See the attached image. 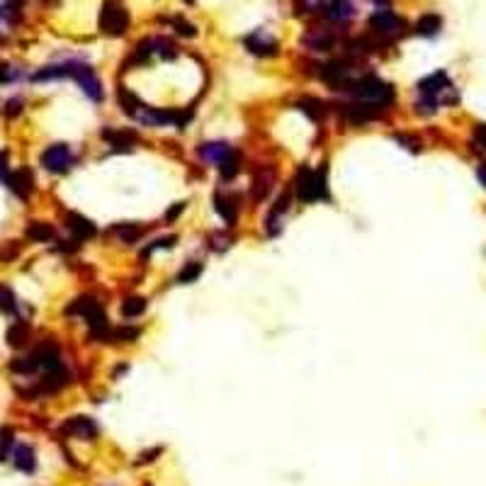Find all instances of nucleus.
<instances>
[{
    "instance_id": "obj_1",
    "label": "nucleus",
    "mask_w": 486,
    "mask_h": 486,
    "mask_svg": "<svg viewBox=\"0 0 486 486\" xmlns=\"http://www.w3.org/2000/svg\"><path fill=\"white\" fill-rule=\"evenodd\" d=\"M341 90L351 92V95L358 97L360 102H372V105L387 107L391 100H394V90H391L389 83L379 78H360V80H348Z\"/></svg>"
},
{
    "instance_id": "obj_2",
    "label": "nucleus",
    "mask_w": 486,
    "mask_h": 486,
    "mask_svg": "<svg viewBox=\"0 0 486 486\" xmlns=\"http://www.w3.org/2000/svg\"><path fill=\"white\" fill-rule=\"evenodd\" d=\"M297 198L302 202L329 200V188H326V166L309 171L302 168L297 173Z\"/></svg>"
},
{
    "instance_id": "obj_3",
    "label": "nucleus",
    "mask_w": 486,
    "mask_h": 486,
    "mask_svg": "<svg viewBox=\"0 0 486 486\" xmlns=\"http://www.w3.org/2000/svg\"><path fill=\"white\" fill-rule=\"evenodd\" d=\"M73 154L66 144H54L42 154V166L47 168L49 173H66L71 166H73Z\"/></svg>"
},
{
    "instance_id": "obj_4",
    "label": "nucleus",
    "mask_w": 486,
    "mask_h": 486,
    "mask_svg": "<svg viewBox=\"0 0 486 486\" xmlns=\"http://www.w3.org/2000/svg\"><path fill=\"white\" fill-rule=\"evenodd\" d=\"M127 25H129L127 10L117 8V5H112V3H107L105 10H102V15H100V30L105 32V35L119 37V35H124Z\"/></svg>"
},
{
    "instance_id": "obj_5",
    "label": "nucleus",
    "mask_w": 486,
    "mask_h": 486,
    "mask_svg": "<svg viewBox=\"0 0 486 486\" xmlns=\"http://www.w3.org/2000/svg\"><path fill=\"white\" fill-rule=\"evenodd\" d=\"M63 433L71 435V438L92 440L97 435V425H95V420H90L88 416H75L63 423Z\"/></svg>"
},
{
    "instance_id": "obj_6",
    "label": "nucleus",
    "mask_w": 486,
    "mask_h": 486,
    "mask_svg": "<svg viewBox=\"0 0 486 486\" xmlns=\"http://www.w3.org/2000/svg\"><path fill=\"white\" fill-rule=\"evenodd\" d=\"M370 27L382 37H394L399 35V30H401V23H399V18L391 10H377L372 15V20H370Z\"/></svg>"
},
{
    "instance_id": "obj_7",
    "label": "nucleus",
    "mask_w": 486,
    "mask_h": 486,
    "mask_svg": "<svg viewBox=\"0 0 486 486\" xmlns=\"http://www.w3.org/2000/svg\"><path fill=\"white\" fill-rule=\"evenodd\" d=\"M73 80H78V85L83 88V92L90 97V100H95V102L102 100V83L95 78V73L90 71V66H83V63H80V68H78V73H75Z\"/></svg>"
},
{
    "instance_id": "obj_8",
    "label": "nucleus",
    "mask_w": 486,
    "mask_h": 486,
    "mask_svg": "<svg viewBox=\"0 0 486 486\" xmlns=\"http://www.w3.org/2000/svg\"><path fill=\"white\" fill-rule=\"evenodd\" d=\"M245 47H248L253 54H258V56H272V54H277V42L272 40L270 35H265L263 30H258L250 37H245Z\"/></svg>"
},
{
    "instance_id": "obj_9",
    "label": "nucleus",
    "mask_w": 486,
    "mask_h": 486,
    "mask_svg": "<svg viewBox=\"0 0 486 486\" xmlns=\"http://www.w3.org/2000/svg\"><path fill=\"white\" fill-rule=\"evenodd\" d=\"M8 188L13 190L18 198H23L27 200L30 198V193H32V188H35V178H32V173L27 171V168H20V171H15L13 176H8Z\"/></svg>"
},
{
    "instance_id": "obj_10",
    "label": "nucleus",
    "mask_w": 486,
    "mask_h": 486,
    "mask_svg": "<svg viewBox=\"0 0 486 486\" xmlns=\"http://www.w3.org/2000/svg\"><path fill=\"white\" fill-rule=\"evenodd\" d=\"M379 112H382L379 105H372V102H360L358 100L355 105H348L346 117L351 119L353 124H367V122H372V119Z\"/></svg>"
},
{
    "instance_id": "obj_11",
    "label": "nucleus",
    "mask_w": 486,
    "mask_h": 486,
    "mask_svg": "<svg viewBox=\"0 0 486 486\" xmlns=\"http://www.w3.org/2000/svg\"><path fill=\"white\" fill-rule=\"evenodd\" d=\"M231 154H233V149L226 144V141H207V144L200 146V158H202V161L217 163V166H219L221 161H226Z\"/></svg>"
},
{
    "instance_id": "obj_12",
    "label": "nucleus",
    "mask_w": 486,
    "mask_h": 486,
    "mask_svg": "<svg viewBox=\"0 0 486 486\" xmlns=\"http://www.w3.org/2000/svg\"><path fill=\"white\" fill-rule=\"evenodd\" d=\"M66 226L75 238H90V236H95V231H97L95 224H92L90 219H85V217H80V214H68Z\"/></svg>"
},
{
    "instance_id": "obj_13",
    "label": "nucleus",
    "mask_w": 486,
    "mask_h": 486,
    "mask_svg": "<svg viewBox=\"0 0 486 486\" xmlns=\"http://www.w3.org/2000/svg\"><path fill=\"white\" fill-rule=\"evenodd\" d=\"M13 462H15V467L20 469V472H35V467H37V457H35V450H32L30 445H20L18 450H15V455H13Z\"/></svg>"
},
{
    "instance_id": "obj_14",
    "label": "nucleus",
    "mask_w": 486,
    "mask_h": 486,
    "mask_svg": "<svg viewBox=\"0 0 486 486\" xmlns=\"http://www.w3.org/2000/svg\"><path fill=\"white\" fill-rule=\"evenodd\" d=\"M326 15H329L331 20H351L353 15H355V8H353V3L351 0H333V3L326 8Z\"/></svg>"
},
{
    "instance_id": "obj_15",
    "label": "nucleus",
    "mask_w": 486,
    "mask_h": 486,
    "mask_svg": "<svg viewBox=\"0 0 486 486\" xmlns=\"http://www.w3.org/2000/svg\"><path fill=\"white\" fill-rule=\"evenodd\" d=\"M102 136H105V139L114 146V151H129L132 149V144L136 141L134 132H105Z\"/></svg>"
},
{
    "instance_id": "obj_16",
    "label": "nucleus",
    "mask_w": 486,
    "mask_h": 486,
    "mask_svg": "<svg viewBox=\"0 0 486 486\" xmlns=\"http://www.w3.org/2000/svg\"><path fill=\"white\" fill-rule=\"evenodd\" d=\"M214 205H217V212L221 214L224 221H226V224L236 221V200H233V198H224V195H217Z\"/></svg>"
},
{
    "instance_id": "obj_17",
    "label": "nucleus",
    "mask_w": 486,
    "mask_h": 486,
    "mask_svg": "<svg viewBox=\"0 0 486 486\" xmlns=\"http://www.w3.org/2000/svg\"><path fill=\"white\" fill-rule=\"evenodd\" d=\"M27 236L37 243H44V241H51L54 238V229L44 221H32L30 226H27Z\"/></svg>"
},
{
    "instance_id": "obj_18",
    "label": "nucleus",
    "mask_w": 486,
    "mask_h": 486,
    "mask_svg": "<svg viewBox=\"0 0 486 486\" xmlns=\"http://www.w3.org/2000/svg\"><path fill=\"white\" fill-rule=\"evenodd\" d=\"M10 370L20 375H30V372H35V370H40V358H37V353L27 355V358H18L10 363Z\"/></svg>"
},
{
    "instance_id": "obj_19",
    "label": "nucleus",
    "mask_w": 486,
    "mask_h": 486,
    "mask_svg": "<svg viewBox=\"0 0 486 486\" xmlns=\"http://www.w3.org/2000/svg\"><path fill=\"white\" fill-rule=\"evenodd\" d=\"M440 27H442V20L438 15H423V18L418 20L416 30H418V35H423V37H433Z\"/></svg>"
},
{
    "instance_id": "obj_20",
    "label": "nucleus",
    "mask_w": 486,
    "mask_h": 486,
    "mask_svg": "<svg viewBox=\"0 0 486 486\" xmlns=\"http://www.w3.org/2000/svg\"><path fill=\"white\" fill-rule=\"evenodd\" d=\"M146 311V299L144 297H127L122 304V314L127 319H134V316H141Z\"/></svg>"
},
{
    "instance_id": "obj_21",
    "label": "nucleus",
    "mask_w": 486,
    "mask_h": 486,
    "mask_svg": "<svg viewBox=\"0 0 486 486\" xmlns=\"http://www.w3.org/2000/svg\"><path fill=\"white\" fill-rule=\"evenodd\" d=\"M27 336H30L27 324H25V321H18V324H13V329L8 331V343H10V346H15V348H20V346H25Z\"/></svg>"
},
{
    "instance_id": "obj_22",
    "label": "nucleus",
    "mask_w": 486,
    "mask_h": 486,
    "mask_svg": "<svg viewBox=\"0 0 486 486\" xmlns=\"http://www.w3.org/2000/svg\"><path fill=\"white\" fill-rule=\"evenodd\" d=\"M114 233H117L124 243H136L141 238V229L134 226V224H117V226H114Z\"/></svg>"
},
{
    "instance_id": "obj_23",
    "label": "nucleus",
    "mask_w": 486,
    "mask_h": 486,
    "mask_svg": "<svg viewBox=\"0 0 486 486\" xmlns=\"http://www.w3.org/2000/svg\"><path fill=\"white\" fill-rule=\"evenodd\" d=\"M297 107L302 112H307L311 119H321V114H324V105H321L319 100H314V97H304V100H299Z\"/></svg>"
},
{
    "instance_id": "obj_24",
    "label": "nucleus",
    "mask_w": 486,
    "mask_h": 486,
    "mask_svg": "<svg viewBox=\"0 0 486 486\" xmlns=\"http://www.w3.org/2000/svg\"><path fill=\"white\" fill-rule=\"evenodd\" d=\"M15 307H18V299H15L13 289L0 285V311H5V314H13Z\"/></svg>"
},
{
    "instance_id": "obj_25",
    "label": "nucleus",
    "mask_w": 486,
    "mask_h": 486,
    "mask_svg": "<svg viewBox=\"0 0 486 486\" xmlns=\"http://www.w3.org/2000/svg\"><path fill=\"white\" fill-rule=\"evenodd\" d=\"M202 275V265L200 263H188L180 270V275H178V282L180 285H188V282H195L198 277Z\"/></svg>"
},
{
    "instance_id": "obj_26",
    "label": "nucleus",
    "mask_w": 486,
    "mask_h": 486,
    "mask_svg": "<svg viewBox=\"0 0 486 486\" xmlns=\"http://www.w3.org/2000/svg\"><path fill=\"white\" fill-rule=\"evenodd\" d=\"M219 171H221V178L224 180H233V178H236V173H238V156L231 154V156L226 158V161H221L219 163Z\"/></svg>"
},
{
    "instance_id": "obj_27",
    "label": "nucleus",
    "mask_w": 486,
    "mask_h": 486,
    "mask_svg": "<svg viewBox=\"0 0 486 486\" xmlns=\"http://www.w3.org/2000/svg\"><path fill=\"white\" fill-rule=\"evenodd\" d=\"M307 44L311 49H316V51H326L331 47V37L324 35V32H314V35L307 37Z\"/></svg>"
},
{
    "instance_id": "obj_28",
    "label": "nucleus",
    "mask_w": 486,
    "mask_h": 486,
    "mask_svg": "<svg viewBox=\"0 0 486 486\" xmlns=\"http://www.w3.org/2000/svg\"><path fill=\"white\" fill-rule=\"evenodd\" d=\"M272 176H275V173H267V178L265 176H260L258 180H255V185H253V198L255 200H263L265 195H267V190H270V183H272Z\"/></svg>"
},
{
    "instance_id": "obj_29",
    "label": "nucleus",
    "mask_w": 486,
    "mask_h": 486,
    "mask_svg": "<svg viewBox=\"0 0 486 486\" xmlns=\"http://www.w3.org/2000/svg\"><path fill=\"white\" fill-rule=\"evenodd\" d=\"M10 447H13V430L3 428L0 430V460H8Z\"/></svg>"
},
{
    "instance_id": "obj_30",
    "label": "nucleus",
    "mask_w": 486,
    "mask_h": 486,
    "mask_svg": "<svg viewBox=\"0 0 486 486\" xmlns=\"http://www.w3.org/2000/svg\"><path fill=\"white\" fill-rule=\"evenodd\" d=\"M139 336V331L136 329H119L112 333V338H117V341H134V338Z\"/></svg>"
},
{
    "instance_id": "obj_31",
    "label": "nucleus",
    "mask_w": 486,
    "mask_h": 486,
    "mask_svg": "<svg viewBox=\"0 0 486 486\" xmlns=\"http://www.w3.org/2000/svg\"><path fill=\"white\" fill-rule=\"evenodd\" d=\"M173 243H176V236H168V238H158V241L151 245L149 250H146L144 255H149V253H154L156 248H173Z\"/></svg>"
},
{
    "instance_id": "obj_32",
    "label": "nucleus",
    "mask_w": 486,
    "mask_h": 486,
    "mask_svg": "<svg viewBox=\"0 0 486 486\" xmlns=\"http://www.w3.org/2000/svg\"><path fill=\"white\" fill-rule=\"evenodd\" d=\"M176 27L183 37H195V27L190 23H185V20H176Z\"/></svg>"
},
{
    "instance_id": "obj_33",
    "label": "nucleus",
    "mask_w": 486,
    "mask_h": 486,
    "mask_svg": "<svg viewBox=\"0 0 486 486\" xmlns=\"http://www.w3.org/2000/svg\"><path fill=\"white\" fill-rule=\"evenodd\" d=\"M10 171H8V156L0 151V180H8Z\"/></svg>"
},
{
    "instance_id": "obj_34",
    "label": "nucleus",
    "mask_w": 486,
    "mask_h": 486,
    "mask_svg": "<svg viewBox=\"0 0 486 486\" xmlns=\"http://www.w3.org/2000/svg\"><path fill=\"white\" fill-rule=\"evenodd\" d=\"M15 73L10 66H0V83H8V80H13Z\"/></svg>"
},
{
    "instance_id": "obj_35",
    "label": "nucleus",
    "mask_w": 486,
    "mask_h": 486,
    "mask_svg": "<svg viewBox=\"0 0 486 486\" xmlns=\"http://www.w3.org/2000/svg\"><path fill=\"white\" fill-rule=\"evenodd\" d=\"M185 209V205H183V202H180V205H176V207H173V209L171 212H166V219H176V217L180 214V212H183Z\"/></svg>"
},
{
    "instance_id": "obj_36",
    "label": "nucleus",
    "mask_w": 486,
    "mask_h": 486,
    "mask_svg": "<svg viewBox=\"0 0 486 486\" xmlns=\"http://www.w3.org/2000/svg\"><path fill=\"white\" fill-rule=\"evenodd\" d=\"M477 139H479V144L486 146V124H479L477 127Z\"/></svg>"
},
{
    "instance_id": "obj_37",
    "label": "nucleus",
    "mask_w": 486,
    "mask_h": 486,
    "mask_svg": "<svg viewBox=\"0 0 486 486\" xmlns=\"http://www.w3.org/2000/svg\"><path fill=\"white\" fill-rule=\"evenodd\" d=\"M20 112V100H10L8 102V114L13 117V114H18Z\"/></svg>"
},
{
    "instance_id": "obj_38",
    "label": "nucleus",
    "mask_w": 486,
    "mask_h": 486,
    "mask_svg": "<svg viewBox=\"0 0 486 486\" xmlns=\"http://www.w3.org/2000/svg\"><path fill=\"white\" fill-rule=\"evenodd\" d=\"M477 176H479V180H482V185H484V188H486V166H479Z\"/></svg>"
},
{
    "instance_id": "obj_39",
    "label": "nucleus",
    "mask_w": 486,
    "mask_h": 486,
    "mask_svg": "<svg viewBox=\"0 0 486 486\" xmlns=\"http://www.w3.org/2000/svg\"><path fill=\"white\" fill-rule=\"evenodd\" d=\"M185 3H193V0H185Z\"/></svg>"
},
{
    "instance_id": "obj_40",
    "label": "nucleus",
    "mask_w": 486,
    "mask_h": 486,
    "mask_svg": "<svg viewBox=\"0 0 486 486\" xmlns=\"http://www.w3.org/2000/svg\"><path fill=\"white\" fill-rule=\"evenodd\" d=\"M0 3H5V0H0Z\"/></svg>"
}]
</instances>
